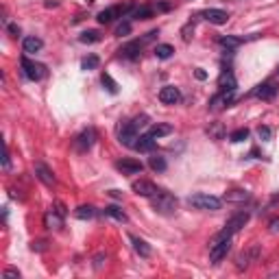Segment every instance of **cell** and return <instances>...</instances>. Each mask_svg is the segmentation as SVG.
Wrapping results in <instances>:
<instances>
[{
    "label": "cell",
    "instance_id": "cell-3",
    "mask_svg": "<svg viewBox=\"0 0 279 279\" xmlns=\"http://www.w3.org/2000/svg\"><path fill=\"white\" fill-rule=\"evenodd\" d=\"M188 203L192 207H196V210H205V212L221 210V199H218V196H212V194H205V192L190 194L188 196Z\"/></svg>",
    "mask_w": 279,
    "mask_h": 279
},
{
    "label": "cell",
    "instance_id": "cell-36",
    "mask_svg": "<svg viewBox=\"0 0 279 279\" xmlns=\"http://www.w3.org/2000/svg\"><path fill=\"white\" fill-rule=\"evenodd\" d=\"M258 138H260L262 142H269V140L273 138V129H271V127H260V129H258Z\"/></svg>",
    "mask_w": 279,
    "mask_h": 279
},
{
    "label": "cell",
    "instance_id": "cell-11",
    "mask_svg": "<svg viewBox=\"0 0 279 279\" xmlns=\"http://www.w3.org/2000/svg\"><path fill=\"white\" fill-rule=\"evenodd\" d=\"M129 7H120V4H116V7H109V9H103L101 13L96 15V20L101 22V24H112L116 18H122V13H127Z\"/></svg>",
    "mask_w": 279,
    "mask_h": 279
},
{
    "label": "cell",
    "instance_id": "cell-21",
    "mask_svg": "<svg viewBox=\"0 0 279 279\" xmlns=\"http://www.w3.org/2000/svg\"><path fill=\"white\" fill-rule=\"evenodd\" d=\"M258 253H260V249H258V247H251L249 251H244V253L238 258V264H236V266H238V271L247 269V266L251 264V262L258 260Z\"/></svg>",
    "mask_w": 279,
    "mask_h": 279
},
{
    "label": "cell",
    "instance_id": "cell-42",
    "mask_svg": "<svg viewBox=\"0 0 279 279\" xmlns=\"http://www.w3.org/2000/svg\"><path fill=\"white\" fill-rule=\"evenodd\" d=\"M194 76H196V79H199V81H205V79H207V72H205V70H203V68H196V72H194Z\"/></svg>",
    "mask_w": 279,
    "mask_h": 279
},
{
    "label": "cell",
    "instance_id": "cell-22",
    "mask_svg": "<svg viewBox=\"0 0 279 279\" xmlns=\"http://www.w3.org/2000/svg\"><path fill=\"white\" fill-rule=\"evenodd\" d=\"M105 216L113 218V221H118V223H127V221H129V216L124 214V212L120 210L118 205H107V207H105Z\"/></svg>",
    "mask_w": 279,
    "mask_h": 279
},
{
    "label": "cell",
    "instance_id": "cell-23",
    "mask_svg": "<svg viewBox=\"0 0 279 279\" xmlns=\"http://www.w3.org/2000/svg\"><path fill=\"white\" fill-rule=\"evenodd\" d=\"M74 216L79 218V221H90V218L96 216V207H92V205H79L74 210Z\"/></svg>",
    "mask_w": 279,
    "mask_h": 279
},
{
    "label": "cell",
    "instance_id": "cell-14",
    "mask_svg": "<svg viewBox=\"0 0 279 279\" xmlns=\"http://www.w3.org/2000/svg\"><path fill=\"white\" fill-rule=\"evenodd\" d=\"M160 101L164 105H177L179 101H181V92H179V87L174 85H166L160 90Z\"/></svg>",
    "mask_w": 279,
    "mask_h": 279
},
{
    "label": "cell",
    "instance_id": "cell-45",
    "mask_svg": "<svg viewBox=\"0 0 279 279\" xmlns=\"http://www.w3.org/2000/svg\"><path fill=\"white\" fill-rule=\"evenodd\" d=\"M157 9H160V11H168V9H170V2H160V4H157Z\"/></svg>",
    "mask_w": 279,
    "mask_h": 279
},
{
    "label": "cell",
    "instance_id": "cell-9",
    "mask_svg": "<svg viewBox=\"0 0 279 279\" xmlns=\"http://www.w3.org/2000/svg\"><path fill=\"white\" fill-rule=\"evenodd\" d=\"M131 190H133L138 196H146V199H151V196H155L157 192H160V188H157L153 181H149V179H140V181H133L131 183Z\"/></svg>",
    "mask_w": 279,
    "mask_h": 279
},
{
    "label": "cell",
    "instance_id": "cell-40",
    "mask_svg": "<svg viewBox=\"0 0 279 279\" xmlns=\"http://www.w3.org/2000/svg\"><path fill=\"white\" fill-rule=\"evenodd\" d=\"M269 231H271V233H277V231H279V218H273V221H271Z\"/></svg>",
    "mask_w": 279,
    "mask_h": 279
},
{
    "label": "cell",
    "instance_id": "cell-17",
    "mask_svg": "<svg viewBox=\"0 0 279 279\" xmlns=\"http://www.w3.org/2000/svg\"><path fill=\"white\" fill-rule=\"evenodd\" d=\"M218 87H221V92H236L238 81H236L231 70H225V72L218 76Z\"/></svg>",
    "mask_w": 279,
    "mask_h": 279
},
{
    "label": "cell",
    "instance_id": "cell-31",
    "mask_svg": "<svg viewBox=\"0 0 279 279\" xmlns=\"http://www.w3.org/2000/svg\"><path fill=\"white\" fill-rule=\"evenodd\" d=\"M172 133V127L170 124H164V122H160V124H155V127L151 129V135L153 138H164V135H170Z\"/></svg>",
    "mask_w": 279,
    "mask_h": 279
},
{
    "label": "cell",
    "instance_id": "cell-12",
    "mask_svg": "<svg viewBox=\"0 0 279 279\" xmlns=\"http://www.w3.org/2000/svg\"><path fill=\"white\" fill-rule=\"evenodd\" d=\"M116 168L122 174H140L144 170V164L138 162V160H131V157H124V160L116 162Z\"/></svg>",
    "mask_w": 279,
    "mask_h": 279
},
{
    "label": "cell",
    "instance_id": "cell-32",
    "mask_svg": "<svg viewBox=\"0 0 279 279\" xmlns=\"http://www.w3.org/2000/svg\"><path fill=\"white\" fill-rule=\"evenodd\" d=\"M79 42L81 44H96V42H101V33L98 31H83L79 35Z\"/></svg>",
    "mask_w": 279,
    "mask_h": 279
},
{
    "label": "cell",
    "instance_id": "cell-41",
    "mask_svg": "<svg viewBox=\"0 0 279 279\" xmlns=\"http://www.w3.org/2000/svg\"><path fill=\"white\" fill-rule=\"evenodd\" d=\"M31 249L33 251H44V249H46V242H44V240H37V242H33Z\"/></svg>",
    "mask_w": 279,
    "mask_h": 279
},
{
    "label": "cell",
    "instance_id": "cell-37",
    "mask_svg": "<svg viewBox=\"0 0 279 279\" xmlns=\"http://www.w3.org/2000/svg\"><path fill=\"white\" fill-rule=\"evenodd\" d=\"M131 122H133L135 127H138V131H140L142 127H146V124H149V116H146V113H142V116H138V118L131 120Z\"/></svg>",
    "mask_w": 279,
    "mask_h": 279
},
{
    "label": "cell",
    "instance_id": "cell-29",
    "mask_svg": "<svg viewBox=\"0 0 279 279\" xmlns=\"http://www.w3.org/2000/svg\"><path fill=\"white\" fill-rule=\"evenodd\" d=\"M249 192L247 190H229L225 194V201H231V203H240V201H247Z\"/></svg>",
    "mask_w": 279,
    "mask_h": 279
},
{
    "label": "cell",
    "instance_id": "cell-6",
    "mask_svg": "<svg viewBox=\"0 0 279 279\" xmlns=\"http://www.w3.org/2000/svg\"><path fill=\"white\" fill-rule=\"evenodd\" d=\"M231 251V238H216L210 249V262L212 264H221Z\"/></svg>",
    "mask_w": 279,
    "mask_h": 279
},
{
    "label": "cell",
    "instance_id": "cell-5",
    "mask_svg": "<svg viewBox=\"0 0 279 279\" xmlns=\"http://www.w3.org/2000/svg\"><path fill=\"white\" fill-rule=\"evenodd\" d=\"M20 68H22V74H24L29 81H42L44 76H46V65L37 63V61H31L29 57H22Z\"/></svg>",
    "mask_w": 279,
    "mask_h": 279
},
{
    "label": "cell",
    "instance_id": "cell-15",
    "mask_svg": "<svg viewBox=\"0 0 279 279\" xmlns=\"http://www.w3.org/2000/svg\"><path fill=\"white\" fill-rule=\"evenodd\" d=\"M35 177L40 179V181H42L44 185H48V188H53V185L57 183V179H55L53 170L46 166V164H42V162H37V164H35Z\"/></svg>",
    "mask_w": 279,
    "mask_h": 279
},
{
    "label": "cell",
    "instance_id": "cell-26",
    "mask_svg": "<svg viewBox=\"0 0 279 279\" xmlns=\"http://www.w3.org/2000/svg\"><path fill=\"white\" fill-rule=\"evenodd\" d=\"M218 44H221L223 48H227V51H233V48H238L240 44H242V40H240V37H233V35H223L221 40H218Z\"/></svg>",
    "mask_w": 279,
    "mask_h": 279
},
{
    "label": "cell",
    "instance_id": "cell-27",
    "mask_svg": "<svg viewBox=\"0 0 279 279\" xmlns=\"http://www.w3.org/2000/svg\"><path fill=\"white\" fill-rule=\"evenodd\" d=\"M207 133H210L212 140H223L225 138V127H223V122H212L207 127Z\"/></svg>",
    "mask_w": 279,
    "mask_h": 279
},
{
    "label": "cell",
    "instance_id": "cell-19",
    "mask_svg": "<svg viewBox=\"0 0 279 279\" xmlns=\"http://www.w3.org/2000/svg\"><path fill=\"white\" fill-rule=\"evenodd\" d=\"M129 240H131V244H133L135 253H138L140 258H151L153 249L149 247V242H146V240H142V238H138V236H129Z\"/></svg>",
    "mask_w": 279,
    "mask_h": 279
},
{
    "label": "cell",
    "instance_id": "cell-39",
    "mask_svg": "<svg viewBox=\"0 0 279 279\" xmlns=\"http://www.w3.org/2000/svg\"><path fill=\"white\" fill-rule=\"evenodd\" d=\"M4 279H20V271L7 269V271H4Z\"/></svg>",
    "mask_w": 279,
    "mask_h": 279
},
{
    "label": "cell",
    "instance_id": "cell-1",
    "mask_svg": "<svg viewBox=\"0 0 279 279\" xmlns=\"http://www.w3.org/2000/svg\"><path fill=\"white\" fill-rule=\"evenodd\" d=\"M157 35H160V31H157V29H155V31H149L144 37H142V40L129 42V44H124L122 48H118V55H120V57H122V59H131V61H135V59L140 57L142 48H144L149 42H153V40H155Z\"/></svg>",
    "mask_w": 279,
    "mask_h": 279
},
{
    "label": "cell",
    "instance_id": "cell-30",
    "mask_svg": "<svg viewBox=\"0 0 279 279\" xmlns=\"http://www.w3.org/2000/svg\"><path fill=\"white\" fill-rule=\"evenodd\" d=\"M101 83L105 85V90L109 92V94H118V83L112 79V74H109V72H103L101 74Z\"/></svg>",
    "mask_w": 279,
    "mask_h": 279
},
{
    "label": "cell",
    "instance_id": "cell-46",
    "mask_svg": "<svg viewBox=\"0 0 279 279\" xmlns=\"http://www.w3.org/2000/svg\"><path fill=\"white\" fill-rule=\"evenodd\" d=\"M109 194H112L113 199H120V192H118V190H112V192H109Z\"/></svg>",
    "mask_w": 279,
    "mask_h": 279
},
{
    "label": "cell",
    "instance_id": "cell-4",
    "mask_svg": "<svg viewBox=\"0 0 279 279\" xmlns=\"http://www.w3.org/2000/svg\"><path fill=\"white\" fill-rule=\"evenodd\" d=\"M247 223H249V212H238V214H233L231 218H229L225 229H223L216 238H231L233 233H238L240 229L247 225Z\"/></svg>",
    "mask_w": 279,
    "mask_h": 279
},
{
    "label": "cell",
    "instance_id": "cell-2",
    "mask_svg": "<svg viewBox=\"0 0 279 279\" xmlns=\"http://www.w3.org/2000/svg\"><path fill=\"white\" fill-rule=\"evenodd\" d=\"M151 205H153V210H155L157 214L170 216V214L177 212V196L170 194V192H164V190H160L155 196H151Z\"/></svg>",
    "mask_w": 279,
    "mask_h": 279
},
{
    "label": "cell",
    "instance_id": "cell-16",
    "mask_svg": "<svg viewBox=\"0 0 279 279\" xmlns=\"http://www.w3.org/2000/svg\"><path fill=\"white\" fill-rule=\"evenodd\" d=\"M201 18H205L207 22H212V24H227V20H229V13L227 11H223V9H205L203 13H201Z\"/></svg>",
    "mask_w": 279,
    "mask_h": 279
},
{
    "label": "cell",
    "instance_id": "cell-43",
    "mask_svg": "<svg viewBox=\"0 0 279 279\" xmlns=\"http://www.w3.org/2000/svg\"><path fill=\"white\" fill-rule=\"evenodd\" d=\"M9 33H11L13 37H18V35H20V26H18V24H9Z\"/></svg>",
    "mask_w": 279,
    "mask_h": 279
},
{
    "label": "cell",
    "instance_id": "cell-33",
    "mask_svg": "<svg viewBox=\"0 0 279 279\" xmlns=\"http://www.w3.org/2000/svg\"><path fill=\"white\" fill-rule=\"evenodd\" d=\"M98 65H101V59H98L96 55H87L83 61H81V68L87 70V72H90V70H96Z\"/></svg>",
    "mask_w": 279,
    "mask_h": 279
},
{
    "label": "cell",
    "instance_id": "cell-7",
    "mask_svg": "<svg viewBox=\"0 0 279 279\" xmlns=\"http://www.w3.org/2000/svg\"><path fill=\"white\" fill-rule=\"evenodd\" d=\"M63 218H65V205L63 203H55L51 210L46 212V216H44V223H46L48 229H61L63 227Z\"/></svg>",
    "mask_w": 279,
    "mask_h": 279
},
{
    "label": "cell",
    "instance_id": "cell-35",
    "mask_svg": "<svg viewBox=\"0 0 279 279\" xmlns=\"http://www.w3.org/2000/svg\"><path fill=\"white\" fill-rule=\"evenodd\" d=\"M129 33H131V22H129V20L120 22L118 29H116V37H127Z\"/></svg>",
    "mask_w": 279,
    "mask_h": 279
},
{
    "label": "cell",
    "instance_id": "cell-34",
    "mask_svg": "<svg viewBox=\"0 0 279 279\" xmlns=\"http://www.w3.org/2000/svg\"><path fill=\"white\" fill-rule=\"evenodd\" d=\"M249 138V129H236L231 135H229V142H233V144H240V142H244Z\"/></svg>",
    "mask_w": 279,
    "mask_h": 279
},
{
    "label": "cell",
    "instance_id": "cell-44",
    "mask_svg": "<svg viewBox=\"0 0 279 279\" xmlns=\"http://www.w3.org/2000/svg\"><path fill=\"white\" fill-rule=\"evenodd\" d=\"M11 168V160H9V151L4 153V170H9Z\"/></svg>",
    "mask_w": 279,
    "mask_h": 279
},
{
    "label": "cell",
    "instance_id": "cell-28",
    "mask_svg": "<svg viewBox=\"0 0 279 279\" xmlns=\"http://www.w3.org/2000/svg\"><path fill=\"white\" fill-rule=\"evenodd\" d=\"M174 53V48L170 46V44H157L155 46V57L157 59H170Z\"/></svg>",
    "mask_w": 279,
    "mask_h": 279
},
{
    "label": "cell",
    "instance_id": "cell-25",
    "mask_svg": "<svg viewBox=\"0 0 279 279\" xmlns=\"http://www.w3.org/2000/svg\"><path fill=\"white\" fill-rule=\"evenodd\" d=\"M149 166H151V170H155V172H164L168 168V164L162 155H153V157H149Z\"/></svg>",
    "mask_w": 279,
    "mask_h": 279
},
{
    "label": "cell",
    "instance_id": "cell-10",
    "mask_svg": "<svg viewBox=\"0 0 279 279\" xmlns=\"http://www.w3.org/2000/svg\"><path fill=\"white\" fill-rule=\"evenodd\" d=\"M138 138H140V135H138V127H135L133 122H124L122 127H120V133H118L120 144H124V146H133Z\"/></svg>",
    "mask_w": 279,
    "mask_h": 279
},
{
    "label": "cell",
    "instance_id": "cell-24",
    "mask_svg": "<svg viewBox=\"0 0 279 279\" xmlns=\"http://www.w3.org/2000/svg\"><path fill=\"white\" fill-rule=\"evenodd\" d=\"M153 15H155V9L149 7V4H144V7H135L133 13H131V18H135V20H151Z\"/></svg>",
    "mask_w": 279,
    "mask_h": 279
},
{
    "label": "cell",
    "instance_id": "cell-8",
    "mask_svg": "<svg viewBox=\"0 0 279 279\" xmlns=\"http://www.w3.org/2000/svg\"><path fill=\"white\" fill-rule=\"evenodd\" d=\"M94 142H96V131L92 129V127H87V129H83L79 135L74 138V142H72V146H74V151L76 153H87L94 146Z\"/></svg>",
    "mask_w": 279,
    "mask_h": 279
},
{
    "label": "cell",
    "instance_id": "cell-20",
    "mask_svg": "<svg viewBox=\"0 0 279 279\" xmlns=\"http://www.w3.org/2000/svg\"><path fill=\"white\" fill-rule=\"evenodd\" d=\"M133 149H135V151H140V153H151L153 149H155V138H153L151 133H146V135H140V138L135 140Z\"/></svg>",
    "mask_w": 279,
    "mask_h": 279
},
{
    "label": "cell",
    "instance_id": "cell-38",
    "mask_svg": "<svg viewBox=\"0 0 279 279\" xmlns=\"http://www.w3.org/2000/svg\"><path fill=\"white\" fill-rule=\"evenodd\" d=\"M107 262V255L105 253H98L94 258V269H103V264Z\"/></svg>",
    "mask_w": 279,
    "mask_h": 279
},
{
    "label": "cell",
    "instance_id": "cell-18",
    "mask_svg": "<svg viewBox=\"0 0 279 279\" xmlns=\"http://www.w3.org/2000/svg\"><path fill=\"white\" fill-rule=\"evenodd\" d=\"M42 46H44V42L40 40V37H35V35L24 37V42H22V51H24L26 55H35V53H40V51H42Z\"/></svg>",
    "mask_w": 279,
    "mask_h": 279
},
{
    "label": "cell",
    "instance_id": "cell-13",
    "mask_svg": "<svg viewBox=\"0 0 279 279\" xmlns=\"http://www.w3.org/2000/svg\"><path fill=\"white\" fill-rule=\"evenodd\" d=\"M251 96L262 98V101H273V98L277 96V85L273 83V81H266V83H260V85L255 87L253 92H251Z\"/></svg>",
    "mask_w": 279,
    "mask_h": 279
}]
</instances>
